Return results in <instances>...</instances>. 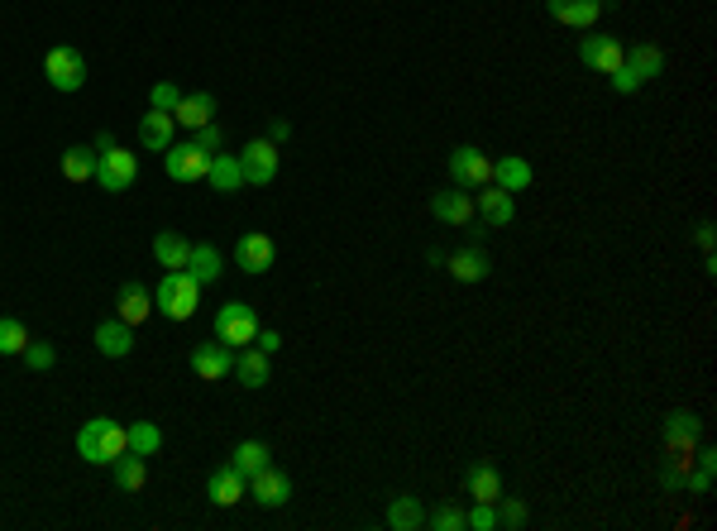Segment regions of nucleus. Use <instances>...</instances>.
Returning <instances> with one entry per match:
<instances>
[{"mask_svg": "<svg viewBox=\"0 0 717 531\" xmlns=\"http://www.w3.org/2000/svg\"><path fill=\"white\" fill-rule=\"evenodd\" d=\"M77 450H82V460H91V465H110L115 455L130 450V431L115 426L110 417H91L87 426L77 431Z\"/></svg>", "mask_w": 717, "mask_h": 531, "instance_id": "obj_1", "label": "nucleus"}, {"mask_svg": "<svg viewBox=\"0 0 717 531\" xmlns=\"http://www.w3.org/2000/svg\"><path fill=\"white\" fill-rule=\"evenodd\" d=\"M196 297H201V283H196L187 268L163 273V278H158V288H153V302H158V311H163L168 321H187V316L196 311Z\"/></svg>", "mask_w": 717, "mask_h": 531, "instance_id": "obj_2", "label": "nucleus"}, {"mask_svg": "<svg viewBox=\"0 0 717 531\" xmlns=\"http://www.w3.org/2000/svg\"><path fill=\"white\" fill-rule=\"evenodd\" d=\"M134 177H139V163H134L130 149L106 144V149L96 154V187H101V192H130Z\"/></svg>", "mask_w": 717, "mask_h": 531, "instance_id": "obj_3", "label": "nucleus"}, {"mask_svg": "<svg viewBox=\"0 0 717 531\" xmlns=\"http://www.w3.org/2000/svg\"><path fill=\"white\" fill-rule=\"evenodd\" d=\"M44 77L53 82V91H82V82H87V58L77 53V48H48L44 58Z\"/></svg>", "mask_w": 717, "mask_h": 531, "instance_id": "obj_4", "label": "nucleus"}, {"mask_svg": "<svg viewBox=\"0 0 717 531\" xmlns=\"http://www.w3.org/2000/svg\"><path fill=\"white\" fill-rule=\"evenodd\" d=\"M254 335H259V316L249 302H225L216 311V340L225 345H254Z\"/></svg>", "mask_w": 717, "mask_h": 531, "instance_id": "obj_5", "label": "nucleus"}, {"mask_svg": "<svg viewBox=\"0 0 717 531\" xmlns=\"http://www.w3.org/2000/svg\"><path fill=\"white\" fill-rule=\"evenodd\" d=\"M239 168H244V187H268L278 177V144L273 139H249L244 154H239Z\"/></svg>", "mask_w": 717, "mask_h": 531, "instance_id": "obj_6", "label": "nucleus"}, {"mask_svg": "<svg viewBox=\"0 0 717 531\" xmlns=\"http://www.w3.org/2000/svg\"><path fill=\"white\" fill-rule=\"evenodd\" d=\"M450 177H455L459 187H488L493 182V158L474 149V144H459L455 154H450Z\"/></svg>", "mask_w": 717, "mask_h": 531, "instance_id": "obj_7", "label": "nucleus"}, {"mask_svg": "<svg viewBox=\"0 0 717 531\" xmlns=\"http://www.w3.org/2000/svg\"><path fill=\"white\" fill-rule=\"evenodd\" d=\"M206 168H211V154L187 139V144H168V177L173 182H206Z\"/></svg>", "mask_w": 717, "mask_h": 531, "instance_id": "obj_8", "label": "nucleus"}, {"mask_svg": "<svg viewBox=\"0 0 717 531\" xmlns=\"http://www.w3.org/2000/svg\"><path fill=\"white\" fill-rule=\"evenodd\" d=\"M192 369L201 383H220V378H230L235 369V354L225 340H206V345H192Z\"/></svg>", "mask_w": 717, "mask_h": 531, "instance_id": "obj_9", "label": "nucleus"}, {"mask_svg": "<svg viewBox=\"0 0 717 531\" xmlns=\"http://www.w3.org/2000/svg\"><path fill=\"white\" fill-rule=\"evenodd\" d=\"M622 58H627V48L617 44L612 34H593V39H584V44H579V63L593 67V72H603V77H608V72H617V67H622Z\"/></svg>", "mask_w": 717, "mask_h": 531, "instance_id": "obj_10", "label": "nucleus"}, {"mask_svg": "<svg viewBox=\"0 0 717 531\" xmlns=\"http://www.w3.org/2000/svg\"><path fill=\"white\" fill-rule=\"evenodd\" d=\"M249 488H254V498H259L263 508H283L287 498H292V479L273 465L254 469V474H249Z\"/></svg>", "mask_w": 717, "mask_h": 531, "instance_id": "obj_11", "label": "nucleus"}, {"mask_svg": "<svg viewBox=\"0 0 717 531\" xmlns=\"http://www.w3.org/2000/svg\"><path fill=\"white\" fill-rule=\"evenodd\" d=\"M273 259H278V244L268 240V235H244V240L235 244V264L244 268V273H268Z\"/></svg>", "mask_w": 717, "mask_h": 531, "instance_id": "obj_12", "label": "nucleus"}, {"mask_svg": "<svg viewBox=\"0 0 717 531\" xmlns=\"http://www.w3.org/2000/svg\"><path fill=\"white\" fill-rule=\"evenodd\" d=\"M545 10L569 29H588V24L603 15V0H545Z\"/></svg>", "mask_w": 717, "mask_h": 531, "instance_id": "obj_13", "label": "nucleus"}, {"mask_svg": "<svg viewBox=\"0 0 717 531\" xmlns=\"http://www.w3.org/2000/svg\"><path fill=\"white\" fill-rule=\"evenodd\" d=\"M474 211H478V216H483L488 225H493V230L517 216V206H512V192H502L498 182H488V187L478 192V206H474Z\"/></svg>", "mask_w": 717, "mask_h": 531, "instance_id": "obj_14", "label": "nucleus"}, {"mask_svg": "<svg viewBox=\"0 0 717 531\" xmlns=\"http://www.w3.org/2000/svg\"><path fill=\"white\" fill-rule=\"evenodd\" d=\"M173 115L168 111H153L149 106V115H144V120H139V144H144V149H153V154H168V144H173Z\"/></svg>", "mask_w": 717, "mask_h": 531, "instance_id": "obj_15", "label": "nucleus"}, {"mask_svg": "<svg viewBox=\"0 0 717 531\" xmlns=\"http://www.w3.org/2000/svg\"><path fill=\"white\" fill-rule=\"evenodd\" d=\"M96 350L106 354V359H125V354L134 350V335H130V326H125L120 316H110V321H101V326H96Z\"/></svg>", "mask_w": 717, "mask_h": 531, "instance_id": "obj_16", "label": "nucleus"}, {"mask_svg": "<svg viewBox=\"0 0 717 531\" xmlns=\"http://www.w3.org/2000/svg\"><path fill=\"white\" fill-rule=\"evenodd\" d=\"M211 115H216V96L192 91V96H182V101H177L173 120L177 125H187V130H201V125H211Z\"/></svg>", "mask_w": 717, "mask_h": 531, "instance_id": "obj_17", "label": "nucleus"}, {"mask_svg": "<svg viewBox=\"0 0 717 531\" xmlns=\"http://www.w3.org/2000/svg\"><path fill=\"white\" fill-rule=\"evenodd\" d=\"M206 182H211V192H239V187H244V168H239V154H211Z\"/></svg>", "mask_w": 717, "mask_h": 531, "instance_id": "obj_18", "label": "nucleus"}, {"mask_svg": "<svg viewBox=\"0 0 717 531\" xmlns=\"http://www.w3.org/2000/svg\"><path fill=\"white\" fill-rule=\"evenodd\" d=\"M206 493H211V503L216 508H235L239 498H244V474H239L235 465H225L211 474V484H206Z\"/></svg>", "mask_w": 717, "mask_h": 531, "instance_id": "obj_19", "label": "nucleus"}, {"mask_svg": "<svg viewBox=\"0 0 717 531\" xmlns=\"http://www.w3.org/2000/svg\"><path fill=\"white\" fill-rule=\"evenodd\" d=\"M149 311H153V297H149V288H144V283H125V288H120V297H115V316H120L125 326L144 321Z\"/></svg>", "mask_w": 717, "mask_h": 531, "instance_id": "obj_20", "label": "nucleus"}, {"mask_svg": "<svg viewBox=\"0 0 717 531\" xmlns=\"http://www.w3.org/2000/svg\"><path fill=\"white\" fill-rule=\"evenodd\" d=\"M469 498H474V503H498V498H502V474H498V465H488V460L469 465Z\"/></svg>", "mask_w": 717, "mask_h": 531, "instance_id": "obj_21", "label": "nucleus"}, {"mask_svg": "<svg viewBox=\"0 0 717 531\" xmlns=\"http://www.w3.org/2000/svg\"><path fill=\"white\" fill-rule=\"evenodd\" d=\"M431 211H435V221H445V225H469L474 221V197L469 192H440L431 201Z\"/></svg>", "mask_w": 717, "mask_h": 531, "instance_id": "obj_22", "label": "nucleus"}, {"mask_svg": "<svg viewBox=\"0 0 717 531\" xmlns=\"http://www.w3.org/2000/svg\"><path fill=\"white\" fill-rule=\"evenodd\" d=\"M493 182H498L502 192H526V187H531V163L517 154L498 158V163H493Z\"/></svg>", "mask_w": 717, "mask_h": 531, "instance_id": "obj_23", "label": "nucleus"}, {"mask_svg": "<svg viewBox=\"0 0 717 531\" xmlns=\"http://www.w3.org/2000/svg\"><path fill=\"white\" fill-rule=\"evenodd\" d=\"M187 273H192L196 283L206 288V283H216L220 273H225V259H220V249L211 244H192V259H187Z\"/></svg>", "mask_w": 717, "mask_h": 531, "instance_id": "obj_24", "label": "nucleus"}, {"mask_svg": "<svg viewBox=\"0 0 717 531\" xmlns=\"http://www.w3.org/2000/svg\"><path fill=\"white\" fill-rule=\"evenodd\" d=\"M488 254L483 249H459V254H450V278H459V283H483L488 278Z\"/></svg>", "mask_w": 717, "mask_h": 531, "instance_id": "obj_25", "label": "nucleus"}, {"mask_svg": "<svg viewBox=\"0 0 717 531\" xmlns=\"http://www.w3.org/2000/svg\"><path fill=\"white\" fill-rule=\"evenodd\" d=\"M153 259L168 268V273H173V268H187V259H192V244L182 240V235H173V230H163V235L153 240Z\"/></svg>", "mask_w": 717, "mask_h": 531, "instance_id": "obj_26", "label": "nucleus"}, {"mask_svg": "<svg viewBox=\"0 0 717 531\" xmlns=\"http://www.w3.org/2000/svg\"><path fill=\"white\" fill-rule=\"evenodd\" d=\"M235 378L244 383V388H263V383H268V354H263L259 345H254V350H244L235 359Z\"/></svg>", "mask_w": 717, "mask_h": 531, "instance_id": "obj_27", "label": "nucleus"}, {"mask_svg": "<svg viewBox=\"0 0 717 531\" xmlns=\"http://www.w3.org/2000/svg\"><path fill=\"white\" fill-rule=\"evenodd\" d=\"M110 469H115V484L125 488V493H139V488H144V455L125 450V455L110 460Z\"/></svg>", "mask_w": 717, "mask_h": 531, "instance_id": "obj_28", "label": "nucleus"}, {"mask_svg": "<svg viewBox=\"0 0 717 531\" xmlns=\"http://www.w3.org/2000/svg\"><path fill=\"white\" fill-rule=\"evenodd\" d=\"M622 63H627L641 82H651V77H660V67H665V53H660V48H651V44H636Z\"/></svg>", "mask_w": 717, "mask_h": 531, "instance_id": "obj_29", "label": "nucleus"}, {"mask_svg": "<svg viewBox=\"0 0 717 531\" xmlns=\"http://www.w3.org/2000/svg\"><path fill=\"white\" fill-rule=\"evenodd\" d=\"M63 177L67 182H87V177H96V154L82 149V144H72V149L63 154Z\"/></svg>", "mask_w": 717, "mask_h": 531, "instance_id": "obj_30", "label": "nucleus"}, {"mask_svg": "<svg viewBox=\"0 0 717 531\" xmlns=\"http://www.w3.org/2000/svg\"><path fill=\"white\" fill-rule=\"evenodd\" d=\"M268 460H273V455H268V445L263 441H244V445H235V455H230V465H235L244 479H249L254 469H263Z\"/></svg>", "mask_w": 717, "mask_h": 531, "instance_id": "obj_31", "label": "nucleus"}, {"mask_svg": "<svg viewBox=\"0 0 717 531\" xmlns=\"http://www.w3.org/2000/svg\"><path fill=\"white\" fill-rule=\"evenodd\" d=\"M421 522H426V517H421V503H416V498H392V508H388L392 531H416Z\"/></svg>", "mask_w": 717, "mask_h": 531, "instance_id": "obj_32", "label": "nucleus"}, {"mask_svg": "<svg viewBox=\"0 0 717 531\" xmlns=\"http://www.w3.org/2000/svg\"><path fill=\"white\" fill-rule=\"evenodd\" d=\"M125 431H130V450H134V455H144V460H149V455H158L163 431H158L153 421H134V426H125Z\"/></svg>", "mask_w": 717, "mask_h": 531, "instance_id": "obj_33", "label": "nucleus"}, {"mask_svg": "<svg viewBox=\"0 0 717 531\" xmlns=\"http://www.w3.org/2000/svg\"><path fill=\"white\" fill-rule=\"evenodd\" d=\"M24 345H29L24 321H15V316H0V354H24Z\"/></svg>", "mask_w": 717, "mask_h": 531, "instance_id": "obj_34", "label": "nucleus"}, {"mask_svg": "<svg viewBox=\"0 0 717 531\" xmlns=\"http://www.w3.org/2000/svg\"><path fill=\"white\" fill-rule=\"evenodd\" d=\"M24 364H29V369H53V364H58V350H53L48 340H39V345L29 340V345H24Z\"/></svg>", "mask_w": 717, "mask_h": 531, "instance_id": "obj_35", "label": "nucleus"}, {"mask_svg": "<svg viewBox=\"0 0 717 531\" xmlns=\"http://www.w3.org/2000/svg\"><path fill=\"white\" fill-rule=\"evenodd\" d=\"M493 508H498L502 527H526V503H517V498H498Z\"/></svg>", "mask_w": 717, "mask_h": 531, "instance_id": "obj_36", "label": "nucleus"}, {"mask_svg": "<svg viewBox=\"0 0 717 531\" xmlns=\"http://www.w3.org/2000/svg\"><path fill=\"white\" fill-rule=\"evenodd\" d=\"M149 101H153V111H168V115H173L177 101H182V91H177V82H158Z\"/></svg>", "mask_w": 717, "mask_h": 531, "instance_id": "obj_37", "label": "nucleus"}, {"mask_svg": "<svg viewBox=\"0 0 717 531\" xmlns=\"http://www.w3.org/2000/svg\"><path fill=\"white\" fill-rule=\"evenodd\" d=\"M698 436V417H670V445H684V441H694Z\"/></svg>", "mask_w": 717, "mask_h": 531, "instance_id": "obj_38", "label": "nucleus"}, {"mask_svg": "<svg viewBox=\"0 0 717 531\" xmlns=\"http://www.w3.org/2000/svg\"><path fill=\"white\" fill-rule=\"evenodd\" d=\"M464 527H474V531H493L498 527V508L493 503H478L469 517H464Z\"/></svg>", "mask_w": 717, "mask_h": 531, "instance_id": "obj_39", "label": "nucleus"}, {"mask_svg": "<svg viewBox=\"0 0 717 531\" xmlns=\"http://www.w3.org/2000/svg\"><path fill=\"white\" fill-rule=\"evenodd\" d=\"M192 139L206 149V154H220V149H225V139H220L216 125H201V130H192Z\"/></svg>", "mask_w": 717, "mask_h": 531, "instance_id": "obj_40", "label": "nucleus"}, {"mask_svg": "<svg viewBox=\"0 0 717 531\" xmlns=\"http://www.w3.org/2000/svg\"><path fill=\"white\" fill-rule=\"evenodd\" d=\"M431 527L435 531H459V527H464V512H459V508H440L431 517Z\"/></svg>", "mask_w": 717, "mask_h": 531, "instance_id": "obj_41", "label": "nucleus"}, {"mask_svg": "<svg viewBox=\"0 0 717 531\" xmlns=\"http://www.w3.org/2000/svg\"><path fill=\"white\" fill-rule=\"evenodd\" d=\"M608 77H612V87L622 91V96H627V91H636V87H641V77H636V72H631L627 63L617 67V72H608Z\"/></svg>", "mask_w": 717, "mask_h": 531, "instance_id": "obj_42", "label": "nucleus"}, {"mask_svg": "<svg viewBox=\"0 0 717 531\" xmlns=\"http://www.w3.org/2000/svg\"><path fill=\"white\" fill-rule=\"evenodd\" d=\"M254 345H259L263 354H273L278 345H283V335H278V331H259V335H254Z\"/></svg>", "mask_w": 717, "mask_h": 531, "instance_id": "obj_43", "label": "nucleus"}, {"mask_svg": "<svg viewBox=\"0 0 717 531\" xmlns=\"http://www.w3.org/2000/svg\"><path fill=\"white\" fill-rule=\"evenodd\" d=\"M708 484H713V469H703V465H698V474L689 479V493H708Z\"/></svg>", "mask_w": 717, "mask_h": 531, "instance_id": "obj_44", "label": "nucleus"}]
</instances>
